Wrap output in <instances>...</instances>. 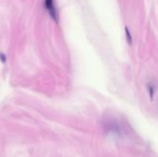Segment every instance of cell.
Here are the masks:
<instances>
[{"label":"cell","mask_w":158,"mask_h":157,"mask_svg":"<svg viewBox=\"0 0 158 157\" xmlns=\"http://www.w3.org/2000/svg\"><path fill=\"white\" fill-rule=\"evenodd\" d=\"M44 6L48 9L50 15H51V17L57 21V19H58L57 10L56 9L55 5H54V0H44Z\"/></svg>","instance_id":"obj_1"},{"label":"cell","mask_w":158,"mask_h":157,"mask_svg":"<svg viewBox=\"0 0 158 157\" xmlns=\"http://www.w3.org/2000/svg\"><path fill=\"white\" fill-rule=\"evenodd\" d=\"M125 32H126V36H127V41L128 43L131 44H132V38H131V35H130V32L128 31V27H125Z\"/></svg>","instance_id":"obj_2"},{"label":"cell","mask_w":158,"mask_h":157,"mask_svg":"<svg viewBox=\"0 0 158 157\" xmlns=\"http://www.w3.org/2000/svg\"><path fill=\"white\" fill-rule=\"evenodd\" d=\"M6 56H5V54H3V53H0V60H1L2 63H5L6 62Z\"/></svg>","instance_id":"obj_3"},{"label":"cell","mask_w":158,"mask_h":157,"mask_svg":"<svg viewBox=\"0 0 158 157\" xmlns=\"http://www.w3.org/2000/svg\"><path fill=\"white\" fill-rule=\"evenodd\" d=\"M149 92H150V96H151V98L153 99V92H155V87H152V86H151V88H149Z\"/></svg>","instance_id":"obj_4"}]
</instances>
